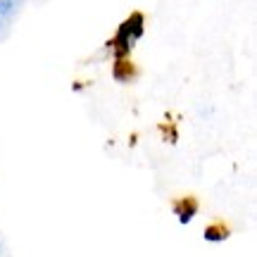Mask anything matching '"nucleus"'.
Wrapping results in <instances>:
<instances>
[{
	"label": "nucleus",
	"mask_w": 257,
	"mask_h": 257,
	"mask_svg": "<svg viewBox=\"0 0 257 257\" xmlns=\"http://www.w3.org/2000/svg\"><path fill=\"white\" fill-rule=\"evenodd\" d=\"M143 36V15L134 12L128 19H124L117 29V36L112 41V48L117 50L119 57H126L131 53V48L136 46V41Z\"/></svg>",
	"instance_id": "1"
},
{
	"label": "nucleus",
	"mask_w": 257,
	"mask_h": 257,
	"mask_svg": "<svg viewBox=\"0 0 257 257\" xmlns=\"http://www.w3.org/2000/svg\"><path fill=\"white\" fill-rule=\"evenodd\" d=\"M174 212H176V217H179V221H181V224H188V221L195 217V212H198V205H195V200L186 198V200H181L179 205H176Z\"/></svg>",
	"instance_id": "2"
},
{
	"label": "nucleus",
	"mask_w": 257,
	"mask_h": 257,
	"mask_svg": "<svg viewBox=\"0 0 257 257\" xmlns=\"http://www.w3.org/2000/svg\"><path fill=\"white\" fill-rule=\"evenodd\" d=\"M229 236V231L226 229H219V226H210V229L205 231V240H212V243H219Z\"/></svg>",
	"instance_id": "3"
},
{
	"label": "nucleus",
	"mask_w": 257,
	"mask_h": 257,
	"mask_svg": "<svg viewBox=\"0 0 257 257\" xmlns=\"http://www.w3.org/2000/svg\"><path fill=\"white\" fill-rule=\"evenodd\" d=\"M0 3H5V0H0Z\"/></svg>",
	"instance_id": "4"
}]
</instances>
